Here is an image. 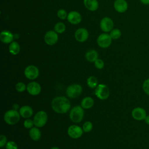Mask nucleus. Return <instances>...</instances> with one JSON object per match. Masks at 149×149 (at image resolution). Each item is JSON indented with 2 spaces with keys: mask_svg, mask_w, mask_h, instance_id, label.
I'll use <instances>...</instances> for the list:
<instances>
[{
  "mask_svg": "<svg viewBox=\"0 0 149 149\" xmlns=\"http://www.w3.org/2000/svg\"><path fill=\"white\" fill-rule=\"evenodd\" d=\"M144 120L147 125H149V115L146 116V117L144 119Z\"/></svg>",
  "mask_w": 149,
  "mask_h": 149,
  "instance_id": "37",
  "label": "nucleus"
},
{
  "mask_svg": "<svg viewBox=\"0 0 149 149\" xmlns=\"http://www.w3.org/2000/svg\"><path fill=\"white\" fill-rule=\"evenodd\" d=\"M6 149H17V145L13 141H9L6 144Z\"/></svg>",
  "mask_w": 149,
  "mask_h": 149,
  "instance_id": "33",
  "label": "nucleus"
},
{
  "mask_svg": "<svg viewBox=\"0 0 149 149\" xmlns=\"http://www.w3.org/2000/svg\"><path fill=\"white\" fill-rule=\"evenodd\" d=\"M66 30V26L62 22H58L54 26V31L57 33H63Z\"/></svg>",
  "mask_w": 149,
  "mask_h": 149,
  "instance_id": "25",
  "label": "nucleus"
},
{
  "mask_svg": "<svg viewBox=\"0 0 149 149\" xmlns=\"http://www.w3.org/2000/svg\"><path fill=\"white\" fill-rule=\"evenodd\" d=\"M14 35L8 30H3L0 34V40L5 44H9L13 41Z\"/></svg>",
  "mask_w": 149,
  "mask_h": 149,
  "instance_id": "17",
  "label": "nucleus"
},
{
  "mask_svg": "<svg viewBox=\"0 0 149 149\" xmlns=\"http://www.w3.org/2000/svg\"><path fill=\"white\" fill-rule=\"evenodd\" d=\"M109 35H110L111 37L112 38V39L117 40L120 37V36L122 35V33L119 29H113L110 31Z\"/></svg>",
  "mask_w": 149,
  "mask_h": 149,
  "instance_id": "26",
  "label": "nucleus"
},
{
  "mask_svg": "<svg viewBox=\"0 0 149 149\" xmlns=\"http://www.w3.org/2000/svg\"><path fill=\"white\" fill-rule=\"evenodd\" d=\"M82 87L78 84H73L69 86L66 90V95L70 98H74L79 97L82 93Z\"/></svg>",
  "mask_w": 149,
  "mask_h": 149,
  "instance_id": "4",
  "label": "nucleus"
},
{
  "mask_svg": "<svg viewBox=\"0 0 149 149\" xmlns=\"http://www.w3.org/2000/svg\"><path fill=\"white\" fill-rule=\"evenodd\" d=\"M132 117L137 120H141L145 119L147 116L146 110L141 107H136L132 111Z\"/></svg>",
  "mask_w": 149,
  "mask_h": 149,
  "instance_id": "14",
  "label": "nucleus"
},
{
  "mask_svg": "<svg viewBox=\"0 0 149 149\" xmlns=\"http://www.w3.org/2000/svg\"><path fill=\"white\" fill-rule=\"evenodd\" d=\"M88 31L85 28H79L74 33V37L76 40L80 42L86 41L88 37Z\"/></svg>",
  "mask_w": 149,
  "mask_h": 149,
  "instance_id": "12",
  "label": "nucleus"
},
{
  "mask_svg": "<svg viewBox=\"0 0 149 149\" xmlns=\"http://www.w3.org/2000/svg\"><path fill=\"white\" fill-rule=\"evenodd\" d=\"M20 113L15 109H10L7 111L3 116L5 122L10 125L16 124L20 120Z\"/></svg>",
  "mask_w": 149,
  "mask_h": 149,
  "instance_id": "2",
  "label": "nucleus"
},
{
  "mask_svg": "<svg viewBox=\"0 0 149 149\" xmlns=\"http://www.w3.org/2000/svg\"><path fill=\"white\" fill-rule=\"evenodd\" d=\"M93 129V124L90 121L86 122L83 125V130L84 132H89Z\"/></svg>",
  "mask_w": 149,
  "mask_h": 149,
  "instance_id": "27",
  "label": "nucleus"
},
{
  "mask_svg": "<svg viewBox=\"0 0 149 149\" xmlns=\"http://www.w3.org/2000/svg\"><path fill=\"white\" fill-rule=\"evenodd\" d=\"M24 74L28 79L34 80L38 77L39 70L38 68L34 65H29L25 68Z\"/></svg>",
  "mask_w": 149,
  "mask_h": 149,
  "instance_id": "8",
  "label": "nucleus"
},
{
  "mask_svg": "<svg viewBox=\"0 0 149 149\" xmlns=\"http://www.w3.org/2000/svg\"><path fill=\"white\" fill-rule=\"evenodd\" d=\"M27 90L28 93L32 95H38L41 90V86L36 81L30 82L27 86Z\"/></svg>",
  "mask_w": 149,
  "mask_h": 149,
  "instance_id": "13",
  "label": "nucleus"
},
{
  "mask_svg": "<svg viewBox=\"0 0 149 149\" xmlns=\"http://www.w3.org/2000/svg\"><path fill=\"white\" fill-rule=\"evenodd\" d=\"M100 28L105 33L110 32L113 27V20L108 17L102 18L100 22Z\"/></svg>",
  "mask_w": 149,
  "mask_h": 149,
  "instance_id": "10",
  "label": "nucleus"
},
{
  "mask_svg": "<svg viewBox=\"0 0 149 149\" xmlns=\"http://www.w3.org/2000/svg\"><path fill=\"white\" fill-rule=\"evenodd\" d=\"M6 143H7L6 137L3 134H1L0 136V147L1 148L3 147Z\"/></svg>",
  "mask_w": 149,
  "mask_h": 149,
  "instance_id": "34",
  "label": "nucleus"
},
{
  "mask_svg": "<svg viewBox=\"0 0 149 149\" xmlns=\"http://www.w3.org/2000/svg\"><path fill=\"white\" fill-rule=\"evenodd\" d=\"M94 101L90 97L84 98L81 102V106L83 109H90L94 105Z\"/></svg>",
  "mask_w": 149,
  "mask_h": 149,
  "instance_id": "22",
  "label": "nucleus"
},
{
  "mask_svg": "<svg viewBox=\"0 0 149 149\" xmlns=\"http://www.w3.org/2000/svg\"><path fill=\"white\" fill-rule=\"evenodd\" d=\"M57 16L59 19H61L62 20H64L67 17L68 14H67L66 12L65 11V10H64L63 9H61L58 11Z\"/></svg>",
  "mask_w": 149,
  "mask_h": 149,
  "instance_id": "29",
  "label": "nucleus"
},
{
  "mask_svg": "<svg viewBox=\"0 0 149 149\" xmlns=\"http://www.w3.org/2000/svg\"><path fill=\"white\" fill-rule=\"evenodd\" d=\"M141 3L145 5H149V0H140Z\"/></svg>",
  "mask_w": 149,
  "mask_h": 149,
  "instance_id": "35",
  "label": "nucleus"
},
{
  "mask_svg": "<svg viewBox=\"0 0 149 149\" xmlns=\"http://www.w3.org/2000/svg\"><path fill=\"white\" fill-rule=\"evenodd\" d=\"M87 84L91 88H96L98 86V80L94 76H90L87 79Z\"/></svg>",
  "mask_w": 149,
  "mask_h": 149,
  "instance_id": "24",
  "label": "nucleus"
},
{
  "mask_svg": "<svg viewBox=\"0 0 149 149\" xmlns=\"http://www.w3.org/2000/svg\"><path fill=\"white\" fill-rule=\"evenodd\" d=\"M51 149H59L58 147H52Z\"/></svg>",
  "mask_w": 149,
  "mask_h": 149,
  "instance_id": "38",
  "label": "nucleus"
},
{
  "mask_svg": "<svg viewBox=\"0 0 149 149\" xmlns=\"http://www.w3.org/2000/svg\"><path fill=\"white\" fill-rule=\"evenodd\" d=\"M16 90H17V91L22 93L23 92L26 90V89H27V86L25 85L24 83H22V82H19L16 84L15 86Z\"/></svg>",
  "mask_w": 149,
  "mask_h": 149,
  "instance_id": "28",
  "label": "nucleus"
},
{
  "mask_svg": "<svg viewBox=\"0 0 149 149\" xmlns=\"http://www.w3.org/2000/svg\"><path fill=\"white\" fill-rule=\"evenodd\" d=\"M51 107L52 109L58 113H65L69 111L70 102L66 97L58 96L52 100Z\"/></svg>",
  "mask_w": 149,
  "mask_h": 149,
  "instance_id": "1",
  "label": "nucleus"
},
{
  "mask_svg": "<svg viewBox=\"0 0 149 149\" xmlns=\"http://www.w3.org/2000/svg\"><path fill=\"white\" fill-rule=\"evenodd\" d=\"M20 50V45L17 42L12 41L11 43H10L9 47V51L11 54L13 55H16L19 53Z\"/></svg>",
  "mask_w": 149,
  "mask_h": 149,
  "instance_id": "23",
  "label": "nucleus"
},
{
  "mask_svg": "<svg viewBox=\"0 0 149 149\" xmlns=\"http://www.w3.org/2000/svg\"><path fill=\"white\" fill-rule=\"evenodd\" d=\"M115 10L119 13H124L128 9V3L126 0H115L113 3Z\"/></svg>",
  "mask_w": 149,
  "mask_h": 149,
  "instance_id": "16",
  "label": "nucleus"
},
{
  "mask_svg": "<svg viewBox=\"0 0 149 149\" xmlns=\"http://www.w3.org/2000/svg\"><path fill=\"white\" fill-rule=\"evenodd\" d=\"M95 94L99 99L105 100L107 99L109 95V90L107 85L100 84L95 88Z\"/></svg>",
  "mask_w": 149,
  "mask_h": 149,
  "instance_id": "6",
  "label": "nucleus"
},
{
  "mask_svg": "<svg viewBox=\"0 0 149 149\" xmlns=\"http://www.w3.org/2000/svg\"><path fill=\"white\" fill-rule=\"evenodd\" d=\"M23 125L26 129H31L33 127V125H34V123L33 120H31L30 119H26L24 121Z\"/></svg>",
  "mask_w": 149,
  "mask_h": 149,
  "instance_id": "30",
  "label": "nucleus"
},
{
  "mask_svg": "<svg viewBox=\"0 0 149 149\" xmlns=\"http://www.w3.org/2000/svg\"><path fill=\"white\" fill-rule=\"evenodd\" d=\"M29 136L33 140L37 141L40 139L41 134L40 129L37 127H33L29 131Z\"/></svg>",
  "mask_w": 149,
  "mask_h": 149,
  "instance_id": "20",
  "label": "nucleus"
},
{
  "mask_svg": "<svg viewBox=\"0 0 149 149\" xmlns=\"http://www.w3.org/2000/svg\"><path fill=\"white\" fill-rule=\"evenodd\" d=\"M58 40V36L56 31L49 30L47 31L44 36V41L49 45H54Z\"/></svg>",
  "mask_w": 149,
  "mask_h": 149,
  "instance_id": "11",
  "label": "nucleus"
},
{
  "mask_svg": "<svg viewBox=\"0 0 149 149\" xmlns=\"http://www.w3.org/2000/svg\"><path fill=\"white\" fill-rule=\"evenodd\" d=\"M12 109L15 110H17L19 109V105L17 104H14L12 106Z\"/></svg>",
  "mask_w": 149,
  "mask_h": 149,
  "instance_id": "36",
  "label": "nucleus"
},
{
  "mask_svg": "<svg viewBox=\"0 0 149 149\" xmlns=\"http://www.w3.org/2000/svg\"><path fill=\"white\" fill-rule=\"evenodd\" d=\"M19 113L22 117L28 119L33 115V111L31 107L28 105H24L19 109Z\"/></svg>",
  "mask_w": 149,
  "mask_h": 149,
  "instance_id": "18",
  "label": "nucleus"
},
{
  "mask_svg": "<svg viewBox=\"0 0 149 149\" xmlns=\"http://www.w3.org/2000/svg\"><path fill=\"white\" fill-rule=\"evenodd\" d=\"M85 7L90 11H95L98 8V2L97 0H84Z\"/></svg>",
  "mask_w": 149,
  "mask_h": 149,
  "instance_id": "19",
  "label": "nucleus"
},
{
  "mask_svg": "<svg viewBox=\"0 0 149 149\" xmlns=\"http://www.w3.org/2000/svg\"><path fill=\"white\" fill-rule=\"evenodd\" d=\"M143 90L146 94L149 95V79H146L143 84Z\"/></svg>",
  "mask_w": 149,
  "mask_h": 149,
  "instance_id": "31",
  "label": "nucleus"
},
{
  "mask_svg": "<svg viewBox=\"0 0 149 149\" xmlns=\"http://www.w3.org/2000/svg\"><path fill=\"white\" fill-rule=\"evenodd\" d=\"M97 44L102 48L109 47L112 43V38L110 35L107 33H102L97 38Z\"/></svg>",
  "mask_w": 149,
  "mask_h": 149,
  "instance_id": "7",
  "label": "nucleus"
},
{
  "mask_svg": "<svg viewBox=\"0 0 149 149\" xmlns=\"http://www.w3.org/2000/svg\"><path fill=\"white\" fill-rule=\"evenodd\" d=\"M86 59H87V61H88V62H94L98 57V54L97 52V51L94 50V49H91L88 51L86 53Z\"/></svg>",
  "mask_w": 149,
  "mask_h": 149,
  "instance_id": "21",
  "label": "nucleus"
},
{
  "mask_svg": "<svg viewBox=\"0 0 149 149\" xmlns=\"http://www.w3.org/2000/svg\"><path fill=\"white\" fill-rule=\"evenodd\" d=\"M48 120V115L44 111H40L37 112L34 116L33 121L34 125L37 127H41L44 126Z\"/></svg>",
  "mask_w": 149,
  "mask_h": 149,
  "instance_id": "5",
  "label": "nucleus"
},
{
  "mask_svg": "<svg viewBox=\"0 0 149 149\" xmlns=\"http://www.w3.org/2000/svg\"><path fill=\"white\" fill-rule=\"evenodd\" d=\"M67 19L72 24H77L81 21V16L77 11H71L68 14Z\"/></svg>",
  "mask_w": 149,
  "mask_h": 149,
  "instance_id": "15",
  "label": "nucleus"
},
{
  "mask_svg": "<svg viewBox=\"0 0 149 149\" xmlns=\"http://www.w3.org/2000/svg\"><path fill=\"white\" fill-rule=\"evenodd\" d=\"M84 109L81 106L77 105L74 107L70 111L69 118L70 120L74 123L80 122L84 117Z\"/></svg>",
  "mask_w": 149,
  "mask_h": 149,
  "instance_id": "3",
  "label": "nucleus"
},
{
  "mask_svg": "<svg viewBox=\"0 0 149 149\" xmlns=\"http://www.w3.org/2000/svg\"><path fill=\"white\" fill-rule=\"evenodd\" d=\"M94 65L97 69H102L104 67V62L102 59L98 58L94 62Z\"/></svg>",
  "mask_w": 149,
  "mask_h": 149,
  "instance_id": "32",
  "label": "nucleus"
},
{
  "mask_svg": "<svg viewBox=\"0 0 149 149\" xmlns=\"http://www.w3.org/2000/svg\"><path fill=\"white\" fill-rule=\"evenodd\" d=\"M83 133V128L78 125H71L68 127V134L69 136L72 139H78L80 137Z\"/></svg>",
  "mask_w": 149,
  "mask_h": 149,
  "instance_id": "9",
  "label": "nucleus"
}]
</instances>
